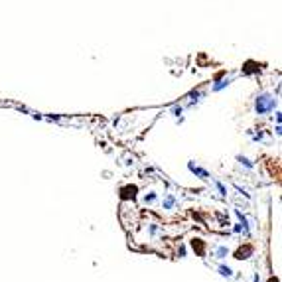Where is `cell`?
<instances>
[{
    "instance_id": "6da1fadb",
    "label": "cell",
    "mask_w": 282,
    "mask_h": 282,
    "mask_svg": "<svg viewBox=\"0 0 282 282\" xmlns=\"http://www.w3.org/2000/svg\"><path fill=\"white\" fill-rule=\"evenodd\" d=\"M274 107H276V99H274L270 93H259L257 95V99H254V111H257V114L272 113Z\"/></svg>"
},
{
    "instance_id": "7a4b0ae2",
    "label": "cell",
    "mask_w": 282,
    "mask_h": 282,
    "mask_svg": "<svg viewBox=\"0 0 282 282\" xmlns=\"http://www.w3.org/2000/svg\"><path fill=\"white\" fill-rule=\"evenodd\" d=\"M231 81H233V77H225L223 73H221V75H217L215 81H213V85H211V91H213V93H219V91H223L225 87H229Z\"/></svg>"
},
{
    "instance_id": "3957f363",
    "label": "cell",
    "mask_w": 282,
    "mask_h": 282,
    "mask_svg": "<svg viewBox=\"0 0 282 282\" xmlns=\"http://www.w3.org/2000/svg\"><path fill=\"white\" fill-rule=\"evenodd\" d=\"M188 168H189V172H191V174L199 176L201 180H207V178H209V174H207V170H203V168H197V166L193 164V162H189V164H188Z\"/></svg>"
},
{
    "instance_id": "277c9868",
    "label": "cell",
    "mask_w": 282,
    "mask_h": 282,
    "mask_svg": "<svg viewBox=\"0 0 282 282\" xmlns=\"http://www.w3.org/2000/svg\"><path fill=\"white\" fill-rule=\"evenodd\" d=\"M176 203V197L174 195H170V197H166V201H164V209H170V207Z\"/></svg>"
},
{
    "instance_id": "5b68a950",
    "label": "cell",
    "mask_w": 282,
    "mask_h": 282,
    "mask_svg": "<svg viewBox=\"0 0 282 282\" xmlns=\"http://www.w3.org/2000/svg\"><path fill=\"white\" fill-rule=\"evenodd\" d=\"M239 160H241V164H245L247 168H253V162L251 160H247V158H243V156H239Z\"/></svg>"
},
{
    "instance_id": "8992f818",
    "label": "cell",
    "mask_w": 282,
    "mask_h": 282,
    "mask_svg": "<svg viewBox=\"0 0 282 282\" xmlns=\"http://www.w3.org/2000/svg\"><path fill=\"white\" fill-rule=\"evenodd\" d=\"M217 189L221 191V195H227V189H225V186H223L221 182H217Z\"/></svg>"
},
{
    "instance_id": "52a82bcc",
    "label": "cell",
    "mask_w": 282,
    "mask_h": 282,
    "mask_svg": "<svg viewBox=\"0 0 282 282\" xmlns=\"http://www.w3.org/2000/svg\"><path fill=\"white\" fill-rule=\"evenodd\" d=\"M221 274H223V276H231V270H229V268H225V266H221Z\"/></svg>"
},
{
    "instance_id": "ba28073f",
    "label": "cell",
    "mask_w": 282,
    "mask_h": 282,
    "mask_svg": "<svg viewBox=\"0 0 282 282\" xmlns=\"http://www.w3.org/2000/svg\"><path fill=\"white\" fill-rule=\"evenodd\" d=\"M217 254H219V257H221V259H223V257H225V254H227V249H223V247H221V249L217 251Z\"/></svg>"
},
{
    "instance_id": "9c48e42d",
    "label": "cell",
    "mask_w": 282,
    "mask_h": 282,
    "mask_svg": "<svg viewBox=\"0 0 282 282\" xmlns=\"http://www.w3.org/2000/svg\"><path fill=\"white\" fill-rule=\"evenodd\" d=\"M174 114H176V117H180V114H182V107H180V108H174Z\"/></svg>"
}]
</instances>
